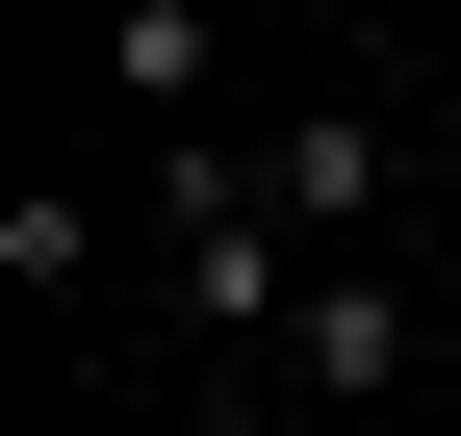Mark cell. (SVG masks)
Returning <instances> with one entry per match:
<instances>
[{
	"label": "cell",
	"instance_id": "1",
	"mask_svg": "<svg viewBox=\"0 0 461 436\" xmlns=\"http://www.w3.org/2000/svg\"><path fill=\"white\" fill-rule=\"evenodd\" d=\"M154 257H180V334L282 359V308H308V257H282V205H257V154H230V129H180V154H154Z\"/></svg>",
	"mask_w": 461,
	"mask_h": 436
},
{
	"label": "cell",
	"instance_id": "2",
	"mask_svg": "<svg viewBox=\"0 0 461 436\" xmlns=\"http://www.w3.org/2000/svg\"><path fill=\"white\" fill-rule=\"evenodd\" d=\"M257 205H282L308 283H359V232L411 205V129H384V103H282V129H257Z\"/></svg>",
	"mask_w": 461,
	"mask_h": 436
},
{
	"label": "cell",
	"instance_id": "3",
	"mask_svg": "<svg viewBox=\"0 0 461 436\" xmlns=\"http://www.w3.org/2000/svg\"><path fill=\"white\" fill-rule=\"evenodd\" d=\"M282 386H308V436H384V386H411V283H384V257L308 283V308H282Z\"/></svg>",
	"mask_w": 461,
	"mask_h": 436
},
{
	"label": "cell",
	"instance_id": "4",
	"mask_svg": "<svg viewBox=\"0 0 461 436\" xmlns=\"http://www.w3.org/2000/svg\"><path fill=\"white\" fill-rule=\"evenodd\" d=\"M103 77H129L154 129H205V77H230V26H205V0H129V26H103Z\"/></svg>",
	"mask_w": 461,
	"mask_h": 436
},
{
	"label": "cell",
	"instance_id": "5",
	"mask_svg": "<svg viewBox=\"0 0 461 436\" xmlns=\"http://www.w3.org/2000/svg\"><path fill=\"white\" fill-rule=\"evenodd\" d=\"M0 283L77 308V283H103V205H77V180H0Z\"/></svg>",
	"mask_w": 461,
	"mask_h": 436
}]
</instances>
